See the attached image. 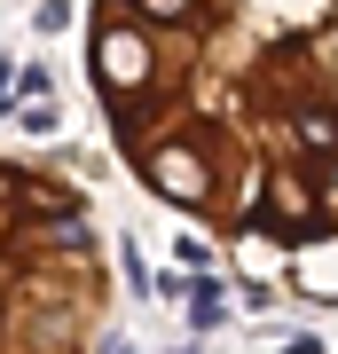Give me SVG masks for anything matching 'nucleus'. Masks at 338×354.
<instances>
[{
	"label": "nucleus",
	"instance_id": "2",
	"mask_svg": "<svg viewBox=\"0 0 338 354\" xmlns=\"http://www.w3.org/2000/svg\"><path fill=\"white\" fill-rule=\"evenodd\" d=\"M111 244L71 174L0 158V354H102Z\"/></svg>",
	"mask_w": 338,
	"mask_h": 354
},
{
	"label": "nucleus",
	"instance_id": "1",
	"mask_svg": "<svg viewBox=\"0 0 338 354\" xmlns=\"http://www.w3.org/2000/svg\"><path fill=\"white\" fill-rule=\"evenodd\" d=\"M87 87L158 205L338 307V0H87Z\"/></svg>",
	"mask_w": 338,
	"mask_h": 354
}]
</instances>
